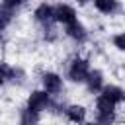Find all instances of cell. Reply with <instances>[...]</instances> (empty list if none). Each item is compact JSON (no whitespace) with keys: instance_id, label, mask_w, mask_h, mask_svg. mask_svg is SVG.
Here are the masks:
<instances>
[{"instance_id":"5","label":"cell","mask_w":125,"mask_h":125,"mask_svg":"<svg viewBox=\"0 0 125 125\" xmlns=\"http://www.w3.org/2000/svg\"><path fill=\"white\" fill-rule=\"evenodd\" d=\"M35 18H37V21H41L43 25H49V23L55 21V8H51L49 4H41V6H37V10H35Z\"/></svg>"},{"instance_id":"16","label":"cell","mask_w":125,"mask_h":125,"mask_svg":"<svg viewBox=\"0 0 125 125\" xmlns=\"http://www.w3.org/2000/svg\"><path fill=\"white\" fill-rule=\"evenodd\" d=\"M113 119H115L113 111H111V113H98V121H100V123H111Z\"/></svg>"},{"instance_id":"8","label":"cell","mask_w":125,"mask_h":125,"mask_svg":"<svg viewBox=\"0 0 125 125\" xmlns=\"http://www.w3.org/2000/svg\"><path fill=\"white\" fill-rule=\"evenodd\" d=\"M102 94H104L105 98H109L111 102H115V104H119V102L125 98L123 90L117 88V86H105V88H102Z\"/></svg>"},{"instance_id":"7","label":"cell","mask_w":125,"mask_h":125,"mask_svg":"<svg viewBox=\"0 0 125 125\" xmlns=\"http://www.w3.org/2000/svg\"><path fill=\"white\" fill-rule=\"evenodd\" d=\"M86 84H88V90L90 92H100L102 86H104V76L100 70H90L88 78H86Z\"/></svg>"},{"instance_id":"2","label":"cell","mask_w":125,"mask_h":125,"mask_svg":"<svg viewBox=\"0 0 125 125\" xmlns=\"http://www.w3.org/2000/svg\"><path fill=\"white\" fill-rule=\"evenodd\" d=\"M49 105V92L45 90V92H33L31 96H29V100H27V107L29 109H33V111H41V109H45Z\"/></svg>"},{"instance_id":"10","label":"cell","mask_w":125,"mask_h":125,"mask_svg":"<svg viewBox=\"0 0 125 125\" xmlns=\"http://www.w3.org/2000/svg\"><path fill=\"white\" fill-rule=\"evenodd\" d=\"M66 115H68L70 121L78 123V121H84V119H86V109H84L82 105H70V107L66 109Z\"/></svg>"},{"instance_id":"11","label":"cell","mask_w":125,"mask_h":125,"mask_svg":"<svg viewBox=\"0 0 125 125\" xmlns=\"http://www.w3.org/2000/svg\"><path fill=\"white\" fill-rule=\"evenodd\" d=\"M94 4L104 14H111V12L117 10V0H94Z\"/></svg>"},{"instance_id":"17","label":"cell","mask_w":125,"mask_h":125,"mask_svg":"<svg viewBox=\"0 0 125 125\" xmlns=\"http://www.w3.org/2000/svg\"><path fill=\"white\" fill-rule=\"evenodd\" d=\"M4 2V6H8V8H16L18 4H21V0H2Z\"/></svg>"},{"instance_id":"12","label":"cell","mask_w":125,"mask_h":125,"mask_svg":"<svg viewBox=\"0 0 125 125\" xmlns=\"http://www.w3.org/2000/svg\"><path fill=\"white\" fill-rule=\"evenodd\" d=\"M14 68L10 66V64H6V62H0V84H6L8 80H12L14 78Z\"/></svg>"},{"instance_id":"3","label":"cell","mask_w":125,"mask_h":125,"mask_svg":"<svg viewBox=\"0 0 125 125\" xmlns=\"http://www.w3.org/2000/svg\"><path fill=\"white\" fill-rule=\"evenodd\" d=\"M74 20H76V12H74L70 6H66V4H59V6L55 8V21L68 25V23L74 21Z\"/></svg>"},{"instance_id":"6","label":"cell","mask_w":125,"mask_h":125,"mask_svg":"<svg viewBox=\"0 0 125 125\" xmlns=\"http://www.w3.org/2000/svg\"><path fill=\"white\" fill-rule=\"evenodd\" d=\"M66 33H68V37H72V39L78 41V43H84V41H86V29H84V25L78 23L76 20L66 25Z\"/></svg>"},{"instance_id":"4","label":"cell","mask_w":125,"mask_h":125,"mask_svg":"<svg viewBox=\"0 0 125 125\" xmlns=\"http://www.w3.org/2000/svg\"><path fill=\"white\" fill-rule=\"evenodd\" d=\"M43 86H45V90H47L49 94H57V92H61V88H62V80H61L59 74L47 72V74H43Z\"/></svg>"},{"instance_id":"18","label":"cell","mask_w":125,"mask_h":125,"mask_svg":"<svg viewBox=\"0 0 125 125\" xmlns=\"http://www.w3.org/2000/svg\"><path fill=\"white\" fill-rule=\"evenodd\" d=\"M76 2H78V4H80V6H82V4H86V2H88V0H76Z\"/></svg>"},{"instance_id":"14","label":"cell","mask_w":125,"mask_h":125,"mask_svg":"<svg viewBox=\"0 0 125 125\" xmlns=\"http://www.w3.org/2000/svg\"><path fill=\"white\" fill-rule=\"evenodd\" d=\"M35 121H39V115H37V111H33V109H23V113H21V123H35Z\"/></svg>"},{"instance_id":"15","label":"cell","mask_w":125,"mask_h":125,"mask_svg":"<svg viewBox=\"0 0 125 125\" xmlns=\"http://www.w3.org/2000/svg\"><path fill=\"white\" fill-rule=\"evenodd\" d=\"M113 45L119 49V51H125V33H119L113 37Z\"/></svg>"},{"instance_id":"9","label":"cell","mask_w":125,"mask_h":125,"mask_svg":"<svg viewBox=\"0 0 125 125\" xmlns=\"http://www.w3.org/2000/svg\"><path fill=\"white\" fill-rule=\"evenodd\" d=\"M96 107H98V113H111L115 109V102H111L109 98H105L102 94L98 98V102H96Z\"/></svg>"},{"instance_id":"13","label":"cell","mask_w":125,"mask_h":125,"mask_svg":"<svg viewBox=\"0 0 125 125\" xmlns=\"http://www.w3.org/2000/svg\"><path fill=\"white\" fill-rule=\"evenodd\" d=\"M10 21H12V8H8V6L0 8V31L6 29Z\"/></svg>"},{"instance_id":"1","label":"cell","mask_w":125,"mask_h":125,"mask_svg":"<svg viewBox=\"0 0 125 125\" xmlns=\"http://www.w3.org/2000/svg\"><path fill=\"white\" fill-rule=\"evenodd\" d=\"M88 74H90L88 61H84V59H74V61L70 62V68H68L70 80H74V82H86Z\"/></svg>"}]
</instances>
